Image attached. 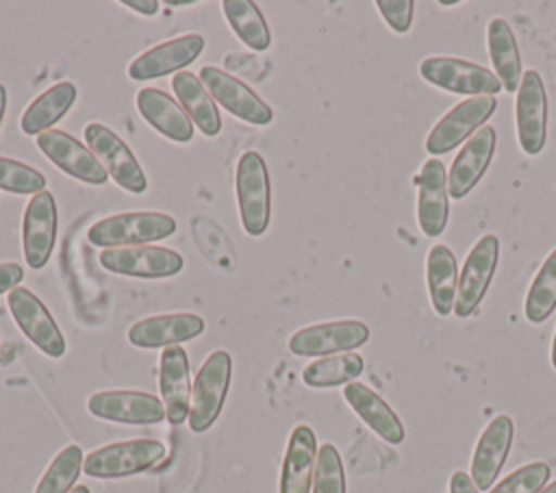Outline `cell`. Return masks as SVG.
Here are the masks:
<instances>
[{
	"instance_id": "74e56055",
	"label": "cell",
	"mask_w": 556,
	"mask_h": 493,
	"mask_svg": "<svg viewBox=\"0 0 556 493\" xmlns=\"http://www.w3.org/2000/svg\"><path fill=\"white\" fill-rule=\"evenodd\" d=\"M24 280V267L20 263H0V295L13 291Z\"/></svg>"
},
{
	"instance_id": "2e32d148",
	"label": "cell",
	"mask_w": 556,
	"mask_h": 493,
	"mask_svg": "<svg viewBox=\"0 0 556 493\" xmlns=\"http://www.w3.org/2000/svg\"><path fill=\"white\" fill-rule=\"evenodd\" d=\"M35 143L41 154L48 156L67 176L87 185H104L109 180V174L96 154L67 130H46L35 139Z\"/></svg>"
},
{
	"instance_id": "f1b7e54d",
	"label": "cell",
	"mask_w": 556,
	"mask_h": 493,
	"mask_svg": "<svg viewBox=\"0 0 556 493\" xmlns=\"http://www.w3.org/2000/svg\"><path fill=\"white\" fill-rule=\"evenodd\" d=\"M172 89L189 115V119L200 128L204 137H215L222 130V117L217 111V102L211 98L202 80L191 72H178L172 78Z\"/></svg>"
},
{
	"instance_id": "bcb514c9",
	"label": "cell",
	"mask_w": 556,
	"mask_h": 493,
	"mask_svg": "<svg viewBox=\"0 0 556 493\" xmlns=\"http://www.w3.org/2000/svg\"><path fill=\"white\" fill-rule=\"evenodd\" d=\"M460 4V0H452V2H439V7H445V9H450V7H458Z\"/></svg>"
},
{
	"instance_id": "e575fe53",
	"label": "cell",
	"mask_w": 556,
	"mask_h": 493,
	"mask_svg": "<svg viewBox=\"0 0 556 493\" xmlns=\"http://www.w3.org/2000/svg\"><path fill=\"white\" fill-rule=\"evenodd\" d=\"M313 493H345V469L339 450L332 443H324L317 450Z\"/></svg>"
},
{
	"instance_id": "ac0fdd59",
	"label": "cell",
	"mask_w": 556,
	"mask_h": 493,
	"mask_svg": "<svg viewBox=\"0 0 556 493\" xmlns=\"http://www.w3.org/2000/svg\"><path fill=\"white\" fill-rule=\"evenodd\" d=\"M204 52V37L198 33H189L163 43H156L154 48L139 54L128 65V76L132 80H154L167 74L185 72L187 65H191L200 54Z\"/></svg>"
},
{
	"instance_id": "f6af8a7d",
	"label": "cell",
	"mask_w": 556,
	"mask_h": 493,
	"mask_svg": "<svg viewBox=\"0 0 556 493\" xmlns=\"http://www.w3.org/2000/svg\"><path fill=\"white\" fill-rule=\"evenodd\" d=\"M72 493H91V491H89V486L78 484V486H74V489H72Z\"/></svg>"
},
{
	"instance_id": "8fae6325",
	"label": "cell",
	"mask_w": 556,
	"mask_h": 493,
	"mask_svg": "<svg viewBox=\"0 0 556 493\" xmlns=\"http://www.w3.org/2000/svg\"><path fill=\"white\" fill-rule=\"evenodd\" d=\"M369 341V326L361 319L321 321L300 328L289 339V350L295 356H332L352 352Z\"/></svg>"
},
{
	"instance_id": "6da1fadb",
	"label": "cell",
	"mask_w": 556,
	"mask_h": 493,
	"mask_svg": "<svg viewBox=\"0 0 556 493\" xmlns=\"http://www.w3.org/2000/svg\"><path fill=\"white\" fill-rule=\"evenodd\" d=\"M176 232V219L159 211H128L98 219L89 230V243L98 248H126L148 245L167 239Z\"/></svg>"
},
{
	"instance_id": "30bf717a",
	"label": "cell",
	"mask_w": 556,
	"mask_h": 493,
	"mask_svg": "<svg viewBox=\"0 0 556 493\" xmlns=\"http://www.w3.org/2000/svg\"><path fill=\"white\" fill-rule=\"evenodd\" d=\"M515 128L517 143L523 154L536 156L547 139V93L536 69L521 74V85L515 98Z\"/></svg>"
},
{
	"instance_id": "1f68e13d",
	"label": "cell",
	"mask_w": 556,
	"mask_h": 493,
	"mask_svg": "<svg viewBox=\"0 0 556 493\" xmlns=\"http://www.w3.org/2000/svg\"><path fill=\"white\" fill-rule=\"evenodd\" d=\"M554 308H556V248L541 263L536 276L528 287L523 315L530 324H543L554 313Z\"/></svg>"
},
{
	"instance_id": "b9f144b4",
	"label": "cell",
	"mask_w": 556,
	"mask_h": 493,
	"mask_svg": "<svg viewBox=\"0 0 556 493\" xmlns=\"http://www.w3.org/2000/svg\"><path fill=\"white\" fill-rule=\"evenodd\" d=\"M165 4H169V7H189V4H193V0H167Z\"/></svg>"
},
{
	"instance_id": "f546056e",
	"label": "cell",
	"mask_w": 556,
	"mask_h": 493,
	"mask_svg": "<svg viewBox=\"0 0 556 493\" xmlns=\"http://www.w3.org/2000/svg\"><path fill=\"white\" fill-rule=\"evenodd\" d=\"M365 369V361L356 352H343L332 356H321L302 369V380L313 389H330L339 384L354 382Z\"/></svg>"
},
{
	"instance_id": "d4e9b609",
	"label": "cell",
	"mask_w": 556,
	"mask_h": 493,
	"mask_svg": "<svg viewBox=\"0 0 556 493\" xmlns=\"http://www.w3.org/2000/svg\"><path fill=\"white\" fill-rule=\"evenodd\" d=\"M315 463H317L315 432L308 426L300 424L293 428L285 450L278 493H311Z\"/></svg>"
},
{
	"instance_id": "5b68a950",
	"label": "cell",
	"mask_w": 556,
	"mask_h": 493,
	"mask_svg": "<svg viewBox=\"0 0 556 493\" xmlns=\"http://www.w3.org/2000/svg\"><path fill=\"white\" fill-rule=\"evenodd\" d=\"M419 76L432 87L471 98L497 96L504 89L495 72L458 56H426L419 63Z\"/></svg>"
},
{
	"instance_id": "d6986e66",
	"label": "cell",
	"mask_w": 556,
	"mask_h": 493,
	"mask_svg": "<svg viewBox=\"0 0 556 493\" xmlns=\"http://www.w3.org/2000/svg\"><path fill=\"white\" fill-rule=\"evenodd\" d=\"M513 437H515V424L504 413L495 415L486 424V428L480 432L473 447V456H471V469H469V476L478 491H489L495 478L500 476L508 458Z\"/></svg>"
},
{
	"instance_id": "484cf974",
	"label": "cell",
	"mask_w": 556,
	"mask_h": 493,
	"mask_svg": "<svg viewBox=\"0 0 556 493\" xmlns=\"http://www.w3.org/2000/svg\"><path fill=\"white\" fill-rule=\"evenodd\" d=\"M428 298L437 315L447 317L454 311L458 289L456 256L445 243H434L426 256Z\"/></svg>"
},
{
	"instance_id": "f35d334b",
	"label": "cell",
	"mask_w": 556,
	"mask_h": 493,
	"mask_svg": "<svg viewBox=\"0 0 556 493\" xmlns=\"http://www.w3.org/2000/svg\"><path fill=\"white\" fill-rule=\"evenodd\" d=\"M450 493H480L471 480V476L463 469L454 471L450 478Z\"/></svg>"
},
{
	"instance_id": "ffe728a7",
	"label": "cell",
	"mask_w": 556,
	"mask_h": 493,
	"mask_svg": "<svg viewBox=\"0 0 556 493\" xmlns=\"http://www.w3.org/2000/svg\"><path fill=\"white\" fill-rule=\"evenodd\" d=\"M495 128L482 126L458 150L447 172V193L452 200H463L486 174L495 154Z\"/></svg>"
},
{
	"instance_id": "d590c367",
	"label": "cell",
	"mask_w": 556,
	"mask_h": 493,
	"mask_svg": "<svg viewBox=\"0 0 556 493\" xmlns=\"http://www.w3.org/2000/svg\"><path fill=\"white\" fill-rule=\"evenodd\" d=\"M549 465L543 460H532L528 465L517 467L504 480H500L489 493H539L549 480Z\"/></svg>"
},
{
	"instance_id": "9c48e42d",
	"label": "cell",
	"mask_w": 556,
	"mask_h": 493,
	"mask_svg": "<svg viewBox=\"0 0 556 493\" xmlns=\"http://www.w3.org/2000/svg\"><path fill=\"white\" fill-rule=\"evenodd\" d=\"M500 261V239L493 232L482 235L469 250L458 271V289L454 302L456 317H469L484 300Z\"/></svg>"
},
{
	"instance_id": "e0dca14e",
	"label": "cell",
	"mask_w": 556,
	"mask_h": 493,
	"mask_svg": "<svg viewBox=\"0 0 556 493\" xmlns=\"http://www.w3.org/2000/svg\"><path fill=\"white\" fill-rule=\"evenodd\" d=\"M417 187V224L426 237L443 235L450 219V193L445 165L430 156L413 178Z\"/></svg>"
},
{
	"instance_id": "ba28073f",
	"label": "cell",
	"mask_w": 556,
	"mask_h": 493,
	"mask_svg": "<svg viewBox=\"0 0 556 493\" xmlns=\"http://www.w3.org/2000/svg\"><path fill=\"white\" fill-rule=\"evenodd\" d=\"M7 306L22 330V334L46 356L61 358L67 350L65 337L56 326L54 317L46 308V304L26 287H15L7 295Z\"/></svg>"
},
{
	"instance_id": "9a60e30c",
	"label": "cell",
	"mask_w": 556,
	"mask_h": 493,
	"mask_svg": "<svg viewBox=\"0 0 556 493\" xmlns=\"http://www.w3.org/2000/svg\"><path fill=\"white\" fill-rule=\"evenodd\" d=\"M59 211L54 195L43 189L33 195L24 211L22 222V250L30 269H43L52 256L56 243Z\"/></svg>"
},
{
	"instance_id": "8992f818",
	"label": "cell",
	"mask_w": 556,
	"mask_h": 493,
	"mask_svg": "<svg viewBox=\"0 0 556 493\" xmlns=\"http://www.w3.org/2000/svg\"><path fill=\"white\" fill-rule=\"evenodd\" d=\"M495 106L497 100L493 96H478L458 102L428 132L424 143L426 152L430 156H441L458 148L486 124V119L495 113Z\"/></svg>"
},
{
	"instance_id": "ab89813d",
	"label": "cell",
	"mask_w": 556,
	"mask_h": 493,
	"mask_svg": "<svg viewBox=\"0 0 556 493\" xmlns=\"http://www.w3.org/2000/svg\"><path fill=\"white\" fill-rule=\"evenodd\" d=\"M122 4L126 9H132V11L141 13V15H148V17L159 13V2L156 0H122Z\"/></svg>"
},
{
	"instance_id": "60d3db41",
	"label": "cell",
	"mask_w": 556,
	"mask_h": 493,
	"mask_svg": "<svg viewBox=\"0 0 556 493\" xmlns=\"http://www.w3.org/2000/svg\"><path fill=\"white\" fill-rule=\"evenodd\" d=\"M7 102H9L7 89H4V85L0 83V126H2V119H4V113H7Z\"/></svg>"
},
{
	"instance_id": "ee69618b",
	"label": "cell",
	"mask_w": 556,
	"mask_h": 493,
	"mask_svg": "<svg viewBox=\"0 0 556 493\" xmlns=\"http://www.w3.org/2000/svg\"><path fill=\"white\" fill-rule=\"evenodd\" d=\"M539 493H556V480H554V482H549L547 486H543Z\"/></svg>"
},
{
	"instance_id": "83f0119b",
	"label": "cell",
	"mask_w": 556,
	"mask_h": 493,
	"mask_svg": "<svg viewBox=\"0 0 556 493\" xmlns=\"http://www.w3.org/2000/svg\"><path fill=\"white\" fill-rule=\"evenodd\" d=\"M76 98H78V89L70 80H61L48 87L22 113V119H20L22 132L39 137L41 132L52 130V126L67 115Z\"/></svg>"
},
{
	"instance_id": "7a4b0ae2",
	"label": "cell",
	"mask_w": 556,
	"mask_h": 493,
	"mask_svg": "<svg viewBox=\"0 0 556 493\" xmlns=\"http://www.w3.org/2000/svg\"><path fill=\"white\" fill-rule=\"evenodd\" d=\"M235 191L243 230L250 237H261L271 219V180L267 163L256 150H248L239 156Z\"/></svg>"
},
{
	"instance_id": "5bb4252c",
	"label": "cell",
	"mask_w": 556,
	"mask_h": 493,
	"mask_svg": "<svg viewBox=\"0 0 556 493\" xmlns=\"http://www.w3.org/2000/svg\"><path fill=\"white\" fill-rule=\"evenodd\" d=\"M87 410L104 421L128 424V426H150L165 419L163 402L146 391H98L87 400Z\"/></svg>"
},
{
	"instance_id": "7bdbcfd3",
	"label": "cell",
	"mask_w": 556,
	"mask_h": 493,
	"mask_svg": "<svg viewBox=\"0 0 556 493\" xmlns=\"http://www.w3.org/2000/svg\"><path fill=\"white\" fill-rule=\"evenodd\" d=\"M549 361H552V367L556 369V332H554V341H552V352H549Z\"/></svg>"
},
{
	"instance_id": "d6a6232c",
	"label": "cell",
	"mask_w": 556,
	"mask_h": 493,
	"mask_svg": "<svg viewBox=\"0 0 556 493\" xmlns=\"http://www.w3.org/2000/svg\"><path fill=\"white\" fill-rule=\"evenodd\" d=\"M83 463H85L83 450L74 443L65 445L43 471L39 484L35 486V493H72L83 471Z\"/></svg>"
},
{
	"instance_id": "4fadbf2b",
	"label": "cell",
	"mask_w": 556,
	"mask_h": 493,
	"mask_svg": "<svg viewBox=\"0 0 556 493\" xmlns=\"http://www.w3.org/2000/svg\"><path fill=\"white\" fill-rule=\"evenodd\" d=\"M200 80L211 93V98L222 104L230 115L254 124V126H267L274 119L271 106L256 93L252 91L243 80L235 78L232 74L206 65L200 69Z\"/></svg>"
},
{
	"instance_id": "277c9868",
	"label": "cell",
	"mask_w": 556,
	"mask_h": 493,
	"mask_svg": "<svg viewBox=\"0 0 556 493\" xmlns=\"http://www.w3.org/2000/svg\"><path fill=\"white\" fill-rule=\"evenodd\" d=\"M165 456V445L156 439H128L102 445L85 456L83 473L100 480L128 478L152 469Z\"/></svg>"
},
{
	"instance_id": "7c38bea8",
	"label": "cell",
	"mask_w": 556,
	"mask_h": 493,
	"mask_svg": "<svg viewBox=\"0 0 556 493\" xmlns=\"http://www.w3.org/2000/svg\"><path fill=\"white\" fill-rule=\"evenodd\" d=\"M100 265L117 276L132 278H169L182 271L185 258L172 248L161 245H126L109 248L100 254Z\"/></svg>"
},
{
	"instance_id": "8d00e7d4",
	"label": "cell",
	"mask_w": 556,
	"mask_h": 493,
	"mask_svg": "<svg viewBox=\"0 0 556 493\" xmlns=\"http://www.w3.org/2000/svg\"><path fill=\"white\" fill-rule=\"evenodd\" d=\"M376 9L393 33L404 35L410 30L413 15H415L413 0H376Z\"/></svg>"
},
{
	"instance_id": "4dcf8cb0",
	"label": "cell",
	"mask_w": 556,
	"mask_h": 493,
	"mask_svg": "<svg viewBox=\"0 0 556 493\" xmlns=\"http://www.w3.org/2000/svg\"><path fill=\"white\" fill-rule=\"evenodd\" d=\"M222 11L232 28V33L254 52H265L271 46L269 26L258 11V7L250 0H224Z\"/></svg>"
},
{
	"instance_id": "603a6c76",
	"label": "cell",
	"mask_w": 556,
	"mask_h": 493,
	"mask_svg": "<svg viewBox=\"0 0 556 493\" xmlns=\"http://www.w3.org/2000/svg\"><path fill=\"white\" fill-rule=\"evenodd\" d=\"M343 400L361 417V421L389 445H400L406 439L402 419L371 387L354 380L343 387Z\"/></svg>"
},
{
	"instance_id": "cb8c5ba5",
	"label": "cell",
	"mask_w": 556,
	"mask_h": 493,
	"mask_svg": "<svg viewBox=\"0 0 556 493\" xmlns=\"http://www.w3.org/2000/svg\"><path fill=\"white\" fill-rule=\"evenodd\" d=\"M137 109L141 117L163 137L187 143L193 139V122L185 113V109L169 98L163 89L143 87L137 91Z\"/></svg>"
},
{
	"instance_id": "52a82bcc",
	"label": "cell",
	"mask_w": 556,
	"mask_h": 493,
	"mask_svg": "<svg viewBox=\"0 0 556 493\" xmlns=\"http://www.w3.org/2000/svg\"><path fill=\"white\" fill-rule=\"evenodd\" d=\"M87 148L102 163L106 174L128 193H143L148 189V178L135 159L132 150L124 139L100 122H89L83 130Z\"/></svg>"
},
{
	"instance_id": "3957f363",
	"label": "cell",
	"mask_w": 556,
	"mask_h": 493,
	"mask_svg": "<svg viewBox=\"0 0 556 493\" xmlns=\"http://www.w3.org/2000/svg\"><path fill=\"white\" fill-rule=\"evenodd\" d=\"M232 380V358L226 350L211 352L200 365L191 387L189 428L206 432L219 417Z\"/></svg>"
},
{
	"instance_id": "4316f807",
	"label": "cell",
	"mask_w": 556,
	"mask_h": 493,
	"mask_svg": "<svg viewBox=\"0 0 556 493\" xmlns=\"http://www.w3.org/2000/svg\"><path fill=\"white\" fill-rule=\"evenodd\" d=\"M486 50L493 63L495 76L504 91L517 93L521 85V52L510 24L504 17H493L486 26Z\"/></svg>"
},
{
	"instance_id": "44dd1931",
	"label": "cell",
	"mask_w": 556,
	"mask_h": 493,
	"mask_svg": "<svg viewBox=\"0 0 556 493\" xmlns=\"http://www.w3.org/2000/svg\"><path fill=\"white\" fill-rule=\"evenodd\" d=\"M206 321L195 313H165L135 321L128 328V341L135 347H172L200 337Z\"/></svg>"
},
{
	"instance_id": "836d02e7",
	"label": "cell",
	"mask_w": 556,
	"mask_h": 493,
	"mask_svg": "<svg viewBox=\"0 0 556 493\" xmlns=\"http://www.w3.org/2000/svg\"><path fill=\"white\" fill-rule=\"evenodd\" d=\"M0 189L15 195H37L46 189V176L22 161L0 156Z\"/></svg>"
},
{
	"instance_id": "7402d4cb",
	"label": "cell",
	"mask_w": 556,
	"mask_h": 493,
	"mask_svg": "<svg viewBox=\"0 0 556 493\" xmlns=\"http://www.w3.org/2000/svg\"><path fill=\"white\" fill-rule=\"evenodd\" d=\"M191 380L189 356L182 345H172L161 352L159 358V389L165 406V419L172 426H180L189 419L191 408Z\"/></svg>"
}]
</instances>
